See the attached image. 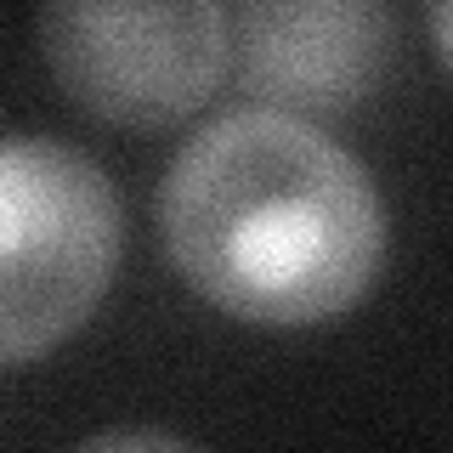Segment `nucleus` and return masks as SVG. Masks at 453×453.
<instances>
[{
	"instance_id": "1",
	"label": "nucleus",
	"mask_w": 453,
	"mask_h": 453,
	"mask_svg": "<svg viewBox=\"0 0 453 453\" xmlns=\"http://www.w3.org/2000/svg\"><path fill=\"white\" fill-rule=\"evenodd\" d=\"M170 266L226 318L306 329L351 311L386 266V204L357 153L273 108H233L159 181Z\"/></svg>"
},
{
	"instance_id": "2",
	"label": "nucleus",
	"mask_w": 453,
	"mask_h": 453,
	"mask_svg": "<svg viewBox=\"0 0 453 453\" xmlns=\"http://www.w3.org/2000/svg\"><path fill=\"white\" fill-rule=\"evenodd\" d=\"M108 170L51 136H0V368L63 346L119 273Z\"/></svg>"
},
{
	"instance_id": "3",
	"label": "nucleus",
	"mask_w": 453,
	"mask_h": 453,
	"mask_svg": "<svg viewBox=\"0 0 453 453\" xmlns=\"http://www.w3.org/2000/svg\"><path fill=\"white\" fill-rule=\"evenodd\" d=\"M57 85L108 125H176L226 68V12L210 0H63L40 12Z\"/></svg>"
},
{
	"instance_id": "4",
	"label": "nucleus",
	"mask_w": 453,
	"mask_h": 453,
	"mask_svg": "<svg viewBox=\"0 0 453 453\" xmlns=\"http://www.w3.org/2000/svg\"><path fill=\"white\" fill-rule=\"evenodd\" d=\"M226 40L255 103L306 125L363 108L396 63V18L380 0H250Z\"/></svg>"
},
{
	"instance_id": "5",
	"label": "nucleus",
	"mask_w": 453,
	"mask_h": 453,
	"mask_svg": "<svg viewBox=\"0 0 453 453\" xmlns=\"http://www.w3.org/2000/svg\"><path fill=\"white\" fill-rule=\"evenodd\" d=\"M74 453H198L193 442H181V436H170V431H103V436H91V442H80Z\"/></svg>"
},
{
	"instance_id": "6",
	"label": "nucleus",
	"mask_w": 453,
	"mask_h": 453,
	"mask_svg": "<svg viewBox=\"0 0 453 453\" xmlns=\"http://www.w3.org/2000/svg\"><path fill=\"white\" fill-rule=\"evenodd\" d=\"M425 28H431V46H436V57H442V68L453 74V0L425 6Z\"/></svg>"
}]
</instances>
